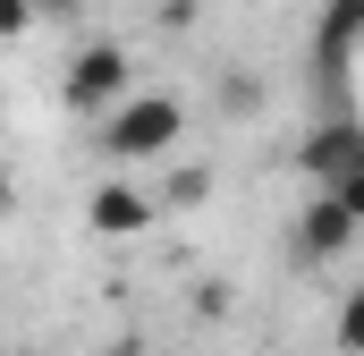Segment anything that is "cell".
<instances>
[{"mask_svg":"<svg viewBox=\"0 0 364 356\" xmlns=\"http://www.w3.org/2000/svg\"><path fill=\"white\" fill-rule=\"evenodd\" d=\"M356 238H364V221L339 204V195H314V204L296 212V255H305V263H339Z\"/></svg>","mask_w":364,"mask_h":356,"instance_id":"cell-5","label":"cell"},{"mask_svg":"<svg viewBox=\"0 0 364 356\" xmlns=\"http://www.w3.org/2000/svg\"><path fill=\"white\" fill-rule=\"evenodd\" d=\"M34 34V0H0V43H26Z\"/></svg>","mask_w":364,"mask_h":356,"instance_id":"cell-10","label":"cell"},{"mask_svg":"<svg viewBox=\"0 0 364 356\" xmlns=\"http://www.w3.org/2000/svg\"><path fill=\"white\" fill-rule=\"evenodd\" d=\"M296 170L314 178V195H339L364 221V127L356 119H322V127L296 145Z\"/></svg>","mask_w":364,"mask_h":356,"instance_id":"cell-2","label":"cell"},{"mask_svg":"<svg viewBox=\"0 0 364 356\" xmlns=\"http://www.w3.org/2000/svg\"><path fill=\"white\" fill-rule=\"evenodd\" d=\"M220 110H229V119H255V110H263V77L229 68V77H220Z\"/></svg>","mask_w":364,"mask_h":356,"instance_id":"cell-7","label":"cell"},{"mask_svg":"<svg viewBox=\"0 0 364 356\" xmlns=\"http://www.w3.org/2000/svg\"><path fill=\"white\" fill-rule=\"evenodd\" d=\"M153 212H161V195L153 187H136V178H102L85 204V229L93 238H144L153 229Z\"/></svg>","mask_w":364,"mask_h":356,"instance_id":"cell-4","label":"cell"},{"mask_svg":"<svg viewBox=\"0 0 364 356\" xmlns=\"http://www.w3.org/2000/svg\"><path fill=\"white\" fill-rule=\"evenodd\" d=\"M339 356H364V288L339 297Z\"/></svg>","mask_w":364,"mask_h":356,"instance_id":"cell-8","label":"cell"},{"mask_svg":"<svg viewBox=\"0 0 364 356\" xmlns=\"http://www.w3.org/2000/svg\"><path fill=\"white\" fill-rule=\"evenodd\" d=\"M85 0H34V17H77Z\"/></svg>","mask_w":364,"mask_h":356,"instance_id":"cell-11","label":"cell"},{"mask_svg":"<svg viewBox=\"0 0 364 356\" xmlns=\"http://www.w3.org/2000/svg\"><path fill=\"white\" fill-rule=\"evenodd\" d=\"M9 212H17V178L0 170V221H9Z\"/></svg>","mask_w":364,"mask_h":356,"instance_id":"cell-12","label":"cell"},{"mask_svg":"<svg viewBox=\"0 0 364 356\" xmlns=\"http://www.w3.org/2000/svg\"><path fill=\"white\" fill-rule=\"evenodd\" d=\"M356 34H364V0H331L322 9V51H348Z\"/></svg>","mask_w":364,"mask_h":356,"instance_id":"cell-6","label":"cell"},{"mask_svg":"<svg viewBox=\"0 0 364 356\" xmlns=\"http://www.w3.org/2000/svg\"><path fill=\"white\" fill-rule=\"evenodd\" d=\"M178 136H186V102H178V93H127V102L102 119V153H110L119 170L161 162Z\"/></svg>","mask_w":364,"mask_h":356,"instance_id":"cell-1","label":"cell"},{"mask_svg":"<svg viewBox=\"0 0 364 356\" xmlns=\"http://www.w3.org/2000/svg\"><path fill=\"white\" fill-rule=\"evenodd\" d=\"M161 204H212V170H170Z\"/></svg>","mask_w":364,"mask_h":356,"instance_id":"cell-9","label":"cell"},{"mask_svg":"<svg viewBox=\"0 0 364 356\" xmlns=\"http://www.w3.org/2000/svg\"><path fill=\"white\" fill-rule=\"evenodd\" d=\"M127 93H136V60H127V43H110V34L77 43V60H68V77H60V102L85 110V119H110Z\"/></svg>","mask_w":364,"mask_h":356,"instance_id":"cell-3","label":"cell"}]
</instances>
